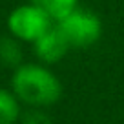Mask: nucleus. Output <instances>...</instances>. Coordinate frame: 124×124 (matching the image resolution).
<instances>
[{
	"label": "nucleus",
	"instance_id": "obj_1",
	"mask_svg": "<svg viewBox=\"0 0 124 124\" xmlns=\"http://www.w3.org/2000/svg\"><path fill=\"white\" fill-rule=\"evenodd\" d=\"M11 91L29 108H47L62 97V84L46 64H20L11 75Z\"/></svg>",
	"mask_w": 124,
	"mask_h": 124
},
{
	"label": "nucleus",
	"instance_id": "obj_2",
	"mask_svg": "<svg viewBox=\"0 0 124 124\" xmlns=\"http://www.w3.org/2000/svg\"><path fill=\"white\" fill-rule=\"evenodd\" d=\"M58 29L66 37L68 44L75 49L91 47L102 35V22L97 13L75 8L68 16L57 22Z\"/></svg>",
	"mask_w": 124,
	"mask_h": 124
},
{
	"label": "nucleus",
	"instance_id": "obj_3",
	"mask_svg": "<svg viewBox=\"0 0 124 124\" xmlns=\"http://www.w3.org/2000/svg\"><path fill=\"white\" fill-rule=\"evenodd\" d=\"M6 24H8V31L13 39H16L18 42H31L33 44L55 22L39 6L27 2V4H22V6L13 9L8 15V22Z\"/></svg>",
	"mask_w": 124,
	"mask_h": 124
},
{
	"label": "nucleus",
	"instance_id": "obj_4",
	"mask_svg": "<svg viewBox=\"0 0 124 124\" xmlns=\"http://www.w3.org/2000/svg\"><path fill=\"white\" fill-rule=\"evenodd\" d=\"M70 47L71 46L68 44L66 37L62 35V31L58 29L57 24H53L42 37H39L33 42L35 57L40 60V64H46V66L60 62L70 51Z\"/></svg>",
	"mask_w": 124,
	"mask_h": 124
},
{
	"label": "nucleus",
	"instance_id": "obj_5",
	"mask_svg": "<svg viewBox=\"0 0 124 124\" xmlns=\"http://www.w3.org/2000/svg\"><path fill=\"white\" fill-rule=\"evenodd\" d=\"M29 2L39 6L42 11H46L55 24L64 16H68L75 8H78V0H29Z\"/></svg>",
	"mask_w": 124,
	"mask_h": 124
},
{
	"label": "nucleus",
	"instance_id": "obj_6",
	"mask_svg": "<svg viewBox=\"0 0 124 124\" xmlns=\"http://www.w3.org/2000/svg\"><path fill=\"white\" fill-rule=\"evenodd\" d=\"M20 119V101L9 89L0 88V124H15Z\"/></svg>",
	"mask_w": 124,
	"mask_h": 124
},
{
	"label": "nucleus",
	"instance_id": "obj_7",
	"mask_svg": "<svg viewBox=\"0 0 124 124\" xmlns=\"http://www.w3.org/2000/svg\"><path fill=\"white\" fill-rule=\"evenodd\" d=\"M0 62L13 68L22 64V49L16 39H0Z\"/></svg>",
	"mask_w": 124,
	"mask_h": 124
},
{
	"label": "nucleus",
	"instance_id": "obj_8",
	"mask_svg": "<svg viewBox=\"0 0 124 124\" xmlns=\"http://www.w3.org/2000/svg\"><path fill=\"white\" fill-rule=\"evenodd\" d=\"M22 124H53L51 117L44 111V108H31L24 115H20Z\"/></svg>",
	"mask_w": 124,
	"mask_h": 124
}]
</instances>
